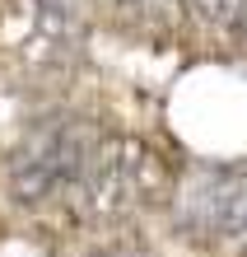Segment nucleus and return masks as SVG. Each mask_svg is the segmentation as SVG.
<instances>
[{
  "label": "nucleus",
  "mask_w": 247,
  "mask_h": 257,
  "mask_svg": "<svg viewBox=\"0 0 247 257\" xmlns=\"http://www.w3.org/2000/svg\"><path fill=\"white\" fill-rule=\"evenodd\" d=\"M163 187H168V169L145 141L98 131L70 187V201L89 220H126L149 210L163 196Z\"/></svg>",
  "instance_id": "f257e3e1"
},
{
  "label": "nucleus",
  "mask_w": 247,
  "mask_h": 257,
  "mask_svg": "<svg viewBox=\"0 0 247 257\" xmlns=\"http://www.w3.org/2000/svg\"><path fill=\"white\" fill-rule=\"evenodd\" d=\"M94 136H98L94 126L75 122V117H47V122H38L19 141V150L10 155L14 201L42 206V201H56V196H70Z\"/></svg>",
  "instance_id": "f03ea898"
},
{
  "label": "nucleus",
  "mask_w": 247,
  "mask_h": 257,
  "mask_svg": "<svg viewBox=\"0 0 247 257\" xmlns=\"http://www.w3.org/2000/svg\"><path fill=\"white\" fill-rule=\"evenodd\" d=\"M19 19V56L33 66H66L80 47V0H10Z\"/></svg>",
  "instance_id": "7ed1b4c3"
},
{
  "label": "nucleus",
  "mask_w": 247,
  "mask_h": 257,
  "mask_svg": "<svg viewBox=\"0 0 247 257\" xmlns=\"http://www.w3.org/2000/svg\"><path fill=\"white\" fill-rule=\"evenodd\" d=\"M191 224L205 238L224 243L233 257H247V173L214 178L191 201Z\"/></svg>",
  "instance_id": "20e7f679"
},
{
  "label": "nucleus",
  "mask_w": 247,
  "mask_h": 257,
  "mask_svg": "<svg viewBox=\"0 0 247 257\" xmlns=\"http://www.w3.org/2000/svg\"><path fill=\"white\" fill-rule=\"evenodd\" d=\"M182 10H191L224 42H247V0H182Z\"/></svg>",
  "instance_id": "39448f33"
},
{
  "label": "nucleus",
  "mask_w": 247,
  "mask_h": 257,
  "mask_svg": "<svg viewBox=\"0 0 247 257\" xmlns=\"http://www.w3.org/2000/svg\"><path fill=\"white\" fill-rule=\"evenodd\" d=\"M112 5L126 19H140V24H154V28L177 24V14H182V0H112Z\"/></svg>",
  "instance_id": "423d86ee"
}]
</instances>
